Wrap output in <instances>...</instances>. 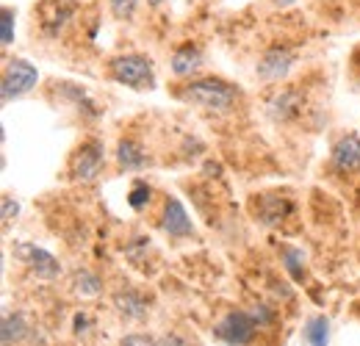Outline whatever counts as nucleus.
I'll use <instances>...</instances> for the list:
<instances>
[{
    "label": "nucleus",
    "mask_w": 360,
    "mask_h": 346,
    "mask_svg": "<svg viewBox=\"0 0 360 346\" xmlns=\"http://www.w3.org/2000/svg\"><path fill=\"white\" fill-rule=\"evenodd\" d=\"M17 214H20V205H17V203H14L11 197H6V200H3V222L8 224L11 219L17 217Z\"/></svg>",
    "instance_id": "393cba45"
},
{
    "label": "nucleus",
    "mask_w": 360,
    "mask_h": 346,
    "mask_svg": "<svg viewBox=\"0 0 360 346\" xmlns=\"http://www.w3.org/2000/svg\"><path fill=\"white\" fill-rule=\"evenodd\" d=\"M114 307L120 310V316H125V319H134V321H141V319H147V302H144V297H139L136 291H120L117 297H114Z\"/></svg>",
    "instance_id": "2eb2a0df"
},
{
    "label": "nucleus",
    "mask_w": 360,
    "mask_h": 346,
    "mask_svg": "<svg viewBox=\"0 0 360 346\" xmlns=\"http://www.w3.org/2000/svg\"><path fill=\"white\" fill-rule=\"evenodd\" d=\"M283 263H285V269H288V274L294 280H302L305 277V255H302V250L285 247L283 250Z\"/></svg>",
    "instance_id": "6ab92c4d"
},
{
    "label": "nucleus",
    "mask_w": 360,
    "mask_h": 346,
    "mask_svg": "<svg viewBox=\"0 0 360 346\" xmlns=\"http://www.w3.org/2000/svg\"><path fill=\"white\" fill-rule=\"evenodd\" d=\"M108 8L117 20H134V14L139 11V0H108Z\"/></svg>",
    "instance_id": "412c9836"
},
{
    "label": "nucleus",
    "mask_w": 360,
    "mask_h": 346,
    "mask_svg": "<svg viewBox=\"0 0 360 346\" xmlns=\"http://www.w3.org/2000/svg\"><path fill=\"white\" fill-rule=\"evenodd\" d=\"M78 14V3L75 0H42L37 6V20L45 37H58Z\"/></svg>",
    "instance_id": "39448f33"
},
{
    "label": "nucleus",
    "mask_w": 360,
    "mask_h": 346,
    "mask_svg": "<svg viewBox=\"0 0 360 346\" xmlns=\"http://www.w3.org/2000/svg\"><path fill=\"white\" fill-rule=\"evenodd\" d=\"M305 108V94L300 91V86H288V89H277L266 103V111H269L271 120L277 122H288L294 117H300Z\"/></svg>",
    "instance_id": "1a4fd4ad"
},
{
    "label": "nucleus",
    "mask_w": 360,
    "mask_h": 346,
    "mask_svg": "<svg viewBox=\"0 0 360 346\" xmlns=\"http://www.w3.org/2000/svg\"><path fill=\"white\" fill-rule=\"evenodd\" d=\"M294 61H297V53L291 50V47H285V44H274L269 47L264 56H261V61H258V78L261 81H283L288 72H291V67H294Z\"/></svg>",
    "instance_id": "6e6552de"
},
{
    "label": "nucleus",
    "mask_w": 360,
    "mask_h": 346,
    "mask_svg": "<svg viewBox=\"0 0 360 346\" xmlns=\"http://www.w3.org/2000/svg\"><path fill=\"white\" fill-rule=\"evenodd\" d=\"M200 67H202V50H200V44L186 42L180 44V47H175V53H172V72L178 78H191Z\"/></svg>",
    "instance_id": "ddd939ff"
},
{
    "label": "nucleus",
    "mask_w": 360,
    "mask_h": 346,
    "mask_svg": "<svg viewBox=\"0 0 360 346\" xmlns=\"http://www.w3.org/2000/svg\"><path fill=\"white\" fill-rule=\"evenodd\" d=\"M72 288H75V294H81V297H97V294L103 291V280H100L94 271L84 269V271H78V274H75Z\"/></svg>",
    "instance_id": "a211bd4d"
},
{
    "label": "nucleus",
    "mask_w": 360,
    "mask_h": 346,
    "mask_svg": "<svg viewBox=\"0 0 360 346\" xmlns=\"http://www.w3.org/2000/svg\"><path fill=\"white\" fill-rule=\"evenodd\" d=\"M147 150L141 147V141H136L131 136H125V139H120V144H117V164H120V169H125V172H139V169H144L147 167Z\"/></svg>",
    "instance_id": "f8f14e48"
},
{
    "label": "nucleus",
    "mask_w": 360,
    "mask_h": 346,
    "mask_svg": "<svg viewBox=\"0 0 360 346\" xmlns=\"http://www.w3.org/2000/svg\"><path fill=\"white\" fill-rule=\"evenodd\" d=\"M14 258L20 260L22 266H28L39 280H56L61 274V260L56 258V255H50L42 247H37V244L20 241L14 247Z\"/></svg>",
    "instance_id": "0eeeda50"
},
{
    "label": "nucleus",
    "mask_w": 360,
    "mask_h": 346,
    "mask_svg": "<svg viewBox=\"0 0 360 346\" xmlns=\"http://www.w3.org/2000/svg\"><path fill=\"white\" fill-rule=\"evenodd\" d=\"M294 211V205H291V200H285V197H255V217L261 219L264 224H280L283 219L288 217Z\"/></svg>",
    "instance_id": "4468645a"
},
{
    "label": "nucleus",
    "mask_w": 360,
    "mask_h": 346,
    "mask_svg": "<svg viewBox=\"0 0 360 346\" xmlns=\"http://www.w3.org/2000/svg\"><path fill=\"white\" fill-rule=\"evenodd\" d=\"M147 3H150V6H161L164 0H147Z\"/></svg>",
    "instance_id": "cd10ccee"
},
{
    "label": "nucleus",
    "mask_w": 360,
    "mask_h": 346,
    "mask_svg": "<svg viewBox=\"0 0 360 346\" xmlns=\"http://www.w3.org/2000/svg\"><path fill=\"white\" fill-rule=\"evenodd\" d=\"M86 324H89V321H86V316H75V330H78V333H81Z\"/></svg>",
    "instance_id": "bb28decb"
},
{
    "label": "nucleus",
    "mask_w": 360,
    "mask_h": 346,
    "mask_svg": "<svg viewBox=\"0 0 360 346\" xmlns=\"http://www.w3.org/2000/svg\"><path fill=\"white\" fill-rule=\"evenodd\" d=\"M355 310H360V302H358V305H355Z\"/></svg>",
    "instance_id": "c85d7f7f"
},
{
    "label": "nucleus",
    "mask_w": 360,
    "mask_h": 346,
    "mask_svg": "<svg viewBox=\"0 0 360 346\" xmlns=\"http://www.w3.org/2000/svg\"><path fill=\"white\" fill-rule=\"evenodd\" d=\"M161 224H164V230L172 238H188L194 233V224H191V219H188V214H186V208H183V203H180L178 197H167Z\"/></svg>",
    "instance_id": "9b49d317"
},
{
    "label": "nucleus",
    "mask_w": 360,
    "mask_h": 346,
    "mask_svg": "<svg viewBox=\"0 0 360 346\" xmlns=\"http://www.w3.org/2000/svg\"><path fill=\"white\" fill-rule=\"evenodd\" d=\"M258 327H261V324L255 321V316H252L250 310H230V313H225V316L217 321L214 335L227 346H247L255 338Z\"/></svg>",
    "instance_id": "7ed1b4c3"
},
{
    "label": "nucleus",
    "mask_w": 360,
    "mask_h": 346,
    "mask_svg": "<svg viewBox=\"0 0 360 346\" xmlns=\"http://www.w3.org/2000/svg\"><path fill=\"white\" fill-rule=\"evenodd\" d=\"M155 346H191L183 335H178V333H169V335H164V338H158V344Z\"/></svg>",
    "instance_id": "a878e982"
},
{
    "label": "nucleus",
    "mask_w": 360,
    "mask_h": 346,
    "mask_svg": "<svg viewBox=\"0 0 360 346\" xmlns=\"http://www.w3.org/2000/svg\"><path fill=\"white\" fill-rule=\"evenodd\" d=\"M0 42L3 47L14 42V8L11 6H3V20H0Z\"/></svg>",
    "instance_id": "4be33fe9"
},
{
    "label": "nucleus",
    "mask_w": 360,
    "mask_h": 346,
    "mask_svg": "<svg viewBox=\"0 0 360 346\" xmlns=\"http://www.w3.org/2000/svg\"><path fill=\"white\" fill-rule=\"evenodd\" d=\"M25 335H28V321H25V316H22V313H6V316H3V333H0L3 346L20 344Z\"/></svg>",
    "instance_id": "dca6fc26"
},
{
    "label": "nucleus",
    "mask_w": 360,
    "mask_h": 346,
    "mask_svg": "<svg viewBox=\"0 0 360 346\" xmlns=\"http://www.w3.org/2000/svg\"><path fill=\"white\" fill-rule=\"evenodd\" d=\"M37 81H39V72H37V67H34L31 61H25V58H11V61L6 64V70H3V84H0V97H3V103L28 94L31 89L37 86Z\"/></svg>",
    "instance_id": "20e7f679"
},
{
    "label": "nucleus",
    "mask_w": 360,
    "mask_h": 346,
    "mask_svg": "<svg viewBox=\"0 0 360 346\" xmlns=\"http://www.w3.org/2000/svg\"><path fill=\"white\" fill-rule=\"evenodd\" d=\"M103 161H105V147H103V141L89 139V141H84V144L75 150V155H72V161H70V177L91 183V180L100 174V169H103Z\"/></svg>",
    "instance_id": "423d86ee"
},
{
    "label": "nucleus",
    "mask_w": 360,
    "mask_h": 346,
    "mask_svg": "<svg viewBox=\"0 0 360 346\" xmlns=\"http://www.w3.org/2000/svg\"><path fill=\"white\" fill-rule=\"evenodd\" d=\"M158 341H153L150 335H141V333H131V335H125L120 346H155Z\"/></svg>",
    "instance_id": "5701e85b"
},
{
    "label": "nucleus",
    "mask_w": 360,
    "mask_h": 346,
    "mask_svg": "<svg viewBox=\"0 0 360 346\" xmlns=\"http://www.w3.org/2000/svg\"><path fill=\"white\" fill-rule=\"evenodd\" d=\"M250 313L255 316V321H258L261 327H264V324H271V321H274V313H271L269 307H264V305H261V307H252Z\"/></svg>",
    "instance_id": "b1692460"
},
{
    "label": "nucleus",
    "mask_w": 360,
    "mask_h": 346,
    "mask_svg": "<svg viewBox=\"0 0 360 346\" xmlns=\"http://www.w3.org/2000/svg\"><path fill=\"white\" fill-rule=\"evenodd\" d=\"M150 197H153V188H150L144 180H136L131 194H128V205H131L134 211H141V208L150 203Z\"/></svg>",
    "instance_id": "aec40b11"
},
{
    "label": "nucleus",
    "mask_w": 360,
    "mask_h": 346,
    "mask_svg": "<svg viewBox=\"0 0 360 346\" xmlns=\"http://www.w3.org/2000/svg\"><path fill=\"white\" fill-rule=\"evenodd\" d=\"M330 164L333 169L341 174H358L360 172V136L358 133H347L333 144L330 153Z\"/></svg>",
    "instance_id": "9d476101"
},
{
    "label": "nucleus",
    "mask_w": 360,
    "mask_h": 346,
    "mask_svg": "<svg viewBox=\"0 0 360 346\" xmlns=\"http://www.w3.org/2000/svg\"><path fill=\"white\" fill-rule=\"evenodd\" d=\"M108 72L117 84L131 86L136 91H150L155 89V67L153 58L144 53H125L108 61Z\"/></svg>",
    "instance_id": "f03ea898"
},
{
    "label": "nucleus",
    "mask_w": 360,
    "mask_h": 346,
    "mask_svg": "<svg viewBox=\"0 0 360 346\" xmlns=\"http://www.w3.org/2000/svg\"><path fill=\"white\" fill-rule=\"evenodd\" d=\"M175 94L183 103H191V105H200V108L217 111V114L233 111L236 103H238V89L233 86V84H227V81H222V78H214V75L194 78V81L183 84Z\"/></svg>",
    "instance_id": "f257e3e1"
},
{
    "label": "nucleus",
    "mask_w": 360,
    "mask_h": 346,
    "mask_svg": "<svg viewBox=\"0 0 360 346\" xmlns=\"http://www.w3.org/2000/svg\"><path fill=\"white\" fill-rule=\"evenodd\" d=\"M302 341L308 346H327V341H330V321H327V316L308 319V324L302 330Z\"/></svg>",
    "instance_id": "f3484780"
}]
</instances>
